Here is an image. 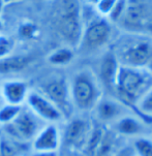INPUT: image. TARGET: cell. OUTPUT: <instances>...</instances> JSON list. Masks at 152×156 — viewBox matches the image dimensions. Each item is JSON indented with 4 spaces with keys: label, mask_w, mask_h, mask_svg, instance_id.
I'll list each match as a JSON object with an SVG mask.
<instances>
[{
    "label": "cell",
    "mask_w": 152,
    "mask_h": 156,
    "mask_svg": "<svg viewBox=\"0 0 152 156\" xmlns=\"http://www.w3.org/2000/svg\"><path fill=\"white\" fill-rule=\"evenodd\" d=\"M69 82V94L74 111L81 115L92 113L95 105L103 96L95 71L84 68L73 76Z\"/></svg>",
    "instance_id": "6da1fadb"
},
{
    "label": "cell",
    "mask_w": 152,
    "mask_h": 156,
    "mask_svg": "<svg viewBox=\"0 0 152 156\" xmlns=\"http://www.w3.org/2000/svg\"><path fill=\"white\" fill-rule=\"evenodd\" d=\"M152 86V76L145 68H132L120 65L113 96L134 113L141 97Z\"/></svg>",
    "instance_id": "7a4b0ae2"
},
{
    "label": "cell",
    "mask_w": 152,
    "mask_h": 156,
    "mask_svg": "<svg viewBox=\"0 0 152 156\" xmlns=\"http://www.w3.org/2000/svg\"><path fill=\"white\" fill-rule=\"evenodd\" d=\"M116 44L112 50L121 66L145 68L152 57V38L148 35L130 33Z\"/></svg>",
    "instance_id": "3957f363"
},
{
    "label": "cell",
    "mask_w": 152,
    "mask_h": 156,
    "mask_svg": "<svg viewBox=\"0 0 152 156\" xmlns=\"http://www.w3.org/2000/svg\"><path fill=\"white\" fill-rule=\"evenodd\" d=\"M55 25L59 36L67 47L77 49L84 26L79 0H62Z\"/></svg>",
    "instance_id": "277c9868"
},
{
    "label": "cell",
    "mask_w": 152,
    "mask_h": 156,
    "mask_svg": "<svg viewBox=\"0 0 152 156\" xmlns=\"http://www.w3.org/2000/svg\"><path fill=\"white\" fill-rule=\"evenodd\" d=\"M112 126L93 123V128L83 153L86 156H114L124 145Z\"/></svg>",
    "instance_id": "5b68a950"
},
{
    "label": "cell",
    "mask_w": 152,
    "mask_h": 156,
    "mask_svg": "<svg viewBox=\"0 0 152 156\" xmlns=\"http://www.w3.org/2000/svg\"><path fill=\"white\" fill-rule=\"evenodd\" d=\"M113 38L112 24L106 18L98 17L83 26L81 39L77 49L85 54L100 52L111 43Z\"/></svg>",
    "instance_id": "8992f818"
},
{
    "label": "cell",
    "mask_w": 152,
    "mask_h": 156,
    "mask_svg": "<svg viewBox=\"0 0 152 156\" xmlns=\"http://www.w3.org/2000/svg\"><path fill=\"white\" fill-rule=\"evenodd\" d=\"M45 125L46 123L24 105L14 121L1 127V133L15 141L23 144H31L36 134Z\"/></svg>",
    "instance_id": "52a82bcc"
},
{
    "label": "cell",
    "mask_w": 152,
    "mask_h": 156,
    "mask_svg": "<svg viewBox=\"0 0 152 156\" xmlns=\"http://www.w3.org/2000/svg\"><path fill=\"white\" fill-rule=\"evenodd\" d=\"M118 23L127 32L144 34L152 31L151 10L148 0H126L124 12Z\"/></svg>",
    "instance_id": "ba28073f"
},
{
    "label": "cell",
    "mask_w": 152,
    "mask_h": 156,
    "mask_svg": "<svg viewBox=\"0 0 152 156\" xmlns=\"http://www.w3.org/2000/svg\"><path fill=\"white\" fill-rule=\"evenodd\" d=\"M93 123L84 115L71 117L61 131V147L76 153L82 152L91 134Z\"/></svg>",
    "instance_id": "9c48e42d"
},
{
    "label": "cell",
    "mask_w": 152,
    "mask_h": 156,
    "mask_svg": "<svg viewBox=\"0 0 152 156\" xmlns=\"http://www.w3.org/2000/svg\"><path fill=\"white\" fill-rule=\"evenodd\" d=\"M39 92L58 108L64 118H71L74 112L69 94V82L63 76H54L41 86Z\"/></svg>",
    "instance_id": "30bf717a"
},
{
    "label": "cell",
    "mask_w": 152,
    "mask_h": 156,
    "mask_svg": "<svg viewBox=\"0 0 152 156\" xmlns=\"http://www.w3.org/2000/svg\"><path fill=\"white\" fill-rule=\"evenodd\" d=\"M130 113L132 112L119 99L112 95L105 94L92 111L96 123L109 126H112L121 117Z\"/></svg>",
    "instance_id": "8fae6325"
},
{
    "label": "cell",
    "mask_w": 152,
    "mask_h": 156,
    "mask_svg": "<svg viewBox=\"0 0 152 156\" xmlns=\"http://www.w3.org/2000/svg\"><path fill=\"white\" fill-rule=\"evenodd\" d=\"M25 105L46 124H56L64 118L61 111L37 90L29 91Z\"/></svg>",
    "instance_id": "7c38bea8"
},
{
    "label": "cell",
    "mask_w": 152,
    "mask_h": 156,
    "mask_svg": "<svg viewBox=\"0 0 152 156\" xmlns=\"http://www.w3.org/2000/svg\"><path fill=\"white\" fill-rule=\"evenodd\" d=\"M119 67L120 63L113 50H109L103 53L98 63L97 71L95 75L103 91L107 92L106 95L113 96Z\"/></svg>",
    "instance_id": "4fadbf2b"
},
{
    "label": "cell",
    "mask_w": 152,
    "mask_h": 156,
    "mask_svg": "<svg viewBox=\"0 0 152 156\" xmlns=\"http://www.w3.org/2000/svg\"><path fill=\"white\" fill-rule=\"evenodd\" d=\"M33 151L59 152L61 148V130L57 124L48 123L31 142Z\"/></svg>",
    "instance_id": "5bb4252c"
},
{
    "label": "cell",
    "mask_w": 152,
    "mask_h": 156,
    "mask_svg": "<svg viewBox=\"0 0 152 156\" xmlns=\"http://www.w3.org/2000/svg\"><path fill=\"white\" fill-rule=\"evenodd\" d=\"M114 130L121 137H132L144 136L147 128V123L134 113L127 114L112 125Z\"/></svg>",
    "instance_id": "9a60e30c"
},
{
    "label": "cell",
    "mask_w": 152,
    "mask_h": 156,
    "mask_svg": "<svg viewBox=\"0 0 152 156\" xmlns=\"http://www.w3.org/2000/svg\"><path fill=\"white\" fill-rule=\"evenodd\" d=\"M28 93V86L23 81L9 80L1 85V94L4 104L24 105Z\"/></svg>",
    "instance_id": "2e32d148"
},
{
    "label": "cell",
    "mask_w": 152,
    "mask_h": 156,
    "mask_svg": "<svg viewBox=\"0 0 152 156\" xmlns=\"http://www.w3.org/2000/svg\"><path fill=\"white\" fill-rule=\"evenodd\" d=\"M32 57L29 55H9L0 59V75L20 73L29 66Z\"/></svg>",
    "instance_id": "e0dca14e"
},
{
    "label": "cell",
    "mask_w": 152,
    "mask_h": 156,
    "mask_svg": "<svg viewBox=\"0 0 152 156\" xmlns=\"http://www.w3.org/2000/svg\"><path fill=\"white\" fill-rule=\"evenodd\" d=\"M134 114L147 124L152 122V86L137 102Z\"/></svg>",
    "instance_id": "ac0fdd59"
},
{
    "label": "cell",
    "mask_w": 152,
    "mask_h": 156,
    "mask_svg": "<svg viewBox=\"0 0 152 156\" xmlns=\"http://www.w3.org/2000/svg\"><path fill=\"white\" fill-rule=\"evenodd\" d=\"M74 53L69 47H61L53 51L48 57V60L52 65L55 66H64L73 61Z\"/></svg>",
    "instance_id": "d6986e66"
},
{
    "label": "cell",
    "mask_w": 152,
    "mask_h": 156,
    "mask_svg": "<svg viewBox=\"0 0 152 156\" xmlns=\"http://www.w3.org/2000/svg\"><path fill=\"white\" fill-rule=\"evenodd\" d=\"M26 145L27 144L15 141L5 134H3V136L0 134V156H21L20 153L23 146Z\"/></svg>",
    "instance_id": "ffe728a7"
},
{
    "label": "cell",
    "mask_w": 152,
    "mask_h": 156,
    "mask_svg": "<svg viewBox=\"0 0 152 156\" xmlns=\"http://www.w3.org/2000/svg\"><path fill=\"white\" fill-rule=\"evenodd\" d=\"M132 148L135 156H152V137L146 134L135 137Z\"/></svg>",
    "instance_id": "44dd1931"
},
{
    "label": "cell",
    "mask_w": 152,
    "mask_h": 156,
    "mask_svg": "<svg viewBox=\"0 0 152 156\" xmlns=\"http://www.w3.org/2000/svg\"><path fill=\"white\" fill-rule=\"evenodd\" d=\"M23 105H15L9 104H3L0 107V126L9 124L21 112Z\"/></svg>",
    "instance_id": "7402d4cb"
},
{
    "label": "cell",
    "mask_w": 152,
    "mask_h": 156,
    "mask_svg": "<svg viewBox=\"0 0 152 156\" xmlns=\"http://www.w3.org/2000/svg\"><path fill=\"white\" fill-rule=\"evenodd\" d=\"M126 6V0H117L116 4L114 5V7L112 9L110 15L108 16V19L110 22L118 23L120 18L122 17Z\"/></svg>",
    "instance_id": "603a6c76"
},
{
    "label": "cell",
    "mask_w": 152,
    "mask_h": 156,
    "mask_svg": "<svg viewBox=\"0 0 152 156\" xmlns=\"http://www.w3.org/2000/svg\"><path fill=\"white\" fill-rule=\"evenodd\" d=\"M117 0H98L95 3V7H96L97 12L100 16H103V18L110 15L112 9L114 7V5L116 4Z\"/></svg>",
    "instance_id": "cb8c5ba5"
},
{
    "label": "cell",
    "mask_w": 152,
    "mask_h": 156,
    "mask_svg": "<svg viewBox=\"0 0 152 156\" xmlns=\"http://www.w3.org/2000/svg\"><path fill=\"white\" fill-rule=\"evenodd\" d=\"M14 49V43L9 37L5 35H0V59L12 55Z\"/></svg>",
    "instance_id": "d4e9b609"
},
{
    "label": "cell",
    "mask_w": 152,
    "mask_h": 156,
    "mask_svg": "<svg viewBox=\"0 0 152 156\" xmlns=\"http://www.w3.org/2000/svg\"><path fill=\"white\" fill-rule=\"evenodd\" d=\"M35 32H36L35 25H33V24H31V23H24L23 25L20 26V29H19V34H20V36L23 38L33 37Z\"/></svg>",
    "instance_id": "484cf974"
},
{
    "label": "cell",
    "mask_w": 152,
    "mask_h": 156,
    "mask_svg": "<svg viewBox=\"0 0 152 156\" xmlns=\"http://www.w3.org/2000/svg\"><path fill=\"white\" fill-rule=\"evenodd\" d=\"M114 156H135V152L132 148V145L123 146Z\"/></svg>",
    "instance_id": "4316f807"
},
{
    "label": "cell",
    "mask_w": 152,
    "mask_h": 156,
    "mask_svg": "<svg viewBox=\"0 0 152 156\" xmlns=\"http://www.w3.org/2000/svg\"><path fill=\"white\" fill-rule=\"evenodd\" d=\"M31 156H59V152H48V151H33Z\"/></svg>",
    "instance_id": "83f0119b"
},
{
    "label": "cell",
    "mask_w": 152,
    "mask_h": 156,
    "mask_svg": "<svg viewBox=\"0 0 152 156\" xmlns=\"http://www.w3.org/2000/svg\"><path fill=\"white\" fill-rule=\"evenodd\" d=\"M59 156H77V153L69 151V150H65V152H63V153L59 152Z\"/></svg>",
    "instance_id": "f1b7e54d"
},
{
    "label": "cell",
    "mask_w": 152,
    "mask_h": 156,
    "mask_svg": "<svg viewBox=\"0 0 152 156\" xmlns=\"http://www.w3.org/2000/svg\"><path fill=\"white\" fill-rule=\"evenodd\" d=\"M145 69L148 71L149 73L152 76V57H151V59L149 60V62L147 63V65H146V67H145Z\"/></svg>",
    "instance_id": "f546056e"
},
{
    "label": "cell",
    "mask_w": 152,
    "mask_h": 156,
    "mask_svg": "<svg viewBox=\"0 0 152 156\" xmlns=\"http://www.w3.org/2000/svg\"><path fill=\"white\" fill-rule=\"evenodd\" d=\"M4 4H5L4 0H0V14H1L2 9H3V6H4Z\"/></svg>",
    "instance_id": "4dcf8cb0"
},
{
    "label": "cell",
    "mask_w": 152,
    "mask_h": 156,
    "mask_svg": "<svg viewBox=\"0 0 152 156\" xmlns=\"http://www.w3.org/2000/svg\"><path fill=\"white\" fill-rule=\"evenodd\" d=\"M4 104L3 101V98H2V94H1V85H0V107H1L2 105Z\"/></svg>",
    "instance_id": "1f68e13d"
},
{
    "label": "cell",
    "mask_w": 152,
    "mask_h": 156,
    "mask_svg": "<svg viewBox=\"0 0 152 156\" xmlns=\"http://www.w3.org/2000/svg\"><path fill=\"white\" fill-rule=\"evenodd\" d=\"M15 1H19V0H4L5 3H7V2H15Z\"/></svg>",
    "instance_id": "d6a6232c"
},
{
    "label": "cell",
    "mask_w": 152,
    "mask_h": 156,
    "mask_svg": "<svg viewBox=\"0 0 152 156\" xmlns=\"http://www.w3.org/2000/svg\"><path fill=\"white\" fill-rule=\"evenodd\" d=\"M77 156H86V155L83 154V153H81V152H79V153H77Z\"/></svg>",
    "instance_id": "836d02e7"
},
{
    "label": "cell",
    "mask_w": 152,
    "mask_h": 156,
    "mask_svg": "<svg viewBox=\"0 0 152 156\" xmlns=\"http://www.w3.org/2000/svg\"><path fill=\"white\" fill-rule=\"evenodd\" d=\"M89 1H90V2H92V3H96L98 0H89Z\"/></svg>",
    "instance_id": "e575fe53"
},
{
    "label": "cell",
    "mask_w": 152,
    "mask_h": 156,
    "mask_svg": "<svg viewBox=\"0 0 152 156\" xmlns=\"http://www.w3.org/2000/svg\"><path fill=\"white\" fill-rule=\"evenodd\" d=\"M2 26L3 25H2V22H1V20H0V31L2 30Z\"/></svg>",
    "instance_id": "d590c367"
},
{
    "label": "cell",
    "mask_w": 152,
    "mask_h": 156,
    "mask_svg": "<svg viewBox=\"0 0 152 156\" xmlns=\"http://www.w3.org/2000/svg\"><path fill=\"white\" fill-rule=\"evenodd\" d=\"M0 134H1V126H0Z\"/></svg>",
    "instance_id": "8d00e7d4"
},
{
    "label": "cell",
    "mask_w": 152,
    "mask_h": 156,
    "mask_svg": "<svg viewBox=\"0 0 152 156\" xmlns=\"http://www.w3.org/2000/svg\"><path fill=\"white\" fill-rule=\"evenodd\" d=\"M150 136H151V137H152V133H151V134H150Z\"/></svg>",
    "instance_id": "74e56055"
}]
</instances>
